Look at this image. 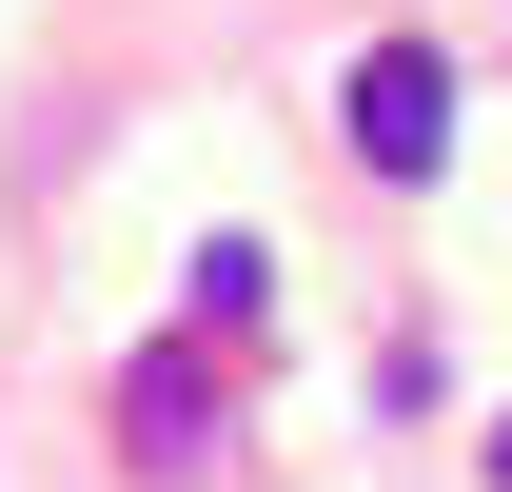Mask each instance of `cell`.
Listing matches in <instances>:
<instances>
[{
    "label": "cell",
    "instance_id": "cell-3",
    "mask_svg": "<svg viewBox=\"0 0 512 492\" xmlns=\"http://www.w3.org/2000/svg\"><path fill=\"white\" fill-rule=\"evenodd\" d=\"M256 315H276V256H256V237H197V335H256Z\"/></svg>",
    "mask_w": 512,
    "mask_h": 492
},
{
    "label": "cell",
    "instance_id": "cell-2",
    "mask_svg": "<svg viewBox=\"0 0 512 492\" xmlns=\"http://www.w3.org/2000/svg\"><path fill=\"white\" fill-rule=\"evenodd\" d=\"M355 158H375V178H434L453 158V60L434 40H375V60H355Z\"/></svg>",
    "mask_w": 512,
    "mask_h": 492
},
{
    "label": "cell",
    "instance_id": "cell-4",
    "mask_svg": "<svg viewBox=\"0 0 512 492\" xmlns=\"http://www.w3.org/2000/svg\"><path fill=\"white\" fill-rule=\"evenodd\" d=\"M493 492H512V414H493Z\"/></svg>",
    "mask_w": 512,
    "mask_h": 492
},
{
    "label": "cell",
    "instance_id": "cell-1",
    "mask_svg": "<svg viewBox=\"0 0 512 492\" xmlns=\"http://www.w3.org/2000/svg\"><path fill=\"white\" fill-rule=\"evenodd\" d=\"M119 453H138V473H217V335L119 355Z\"/></svg>",
    "mask_w": 512,
    "mask_h": 492
}]
</instances>
